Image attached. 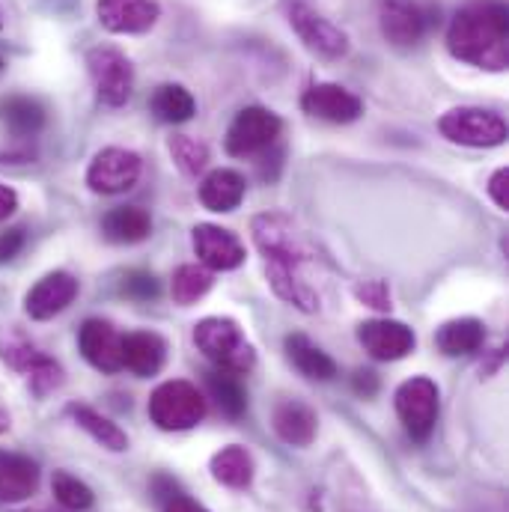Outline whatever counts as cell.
Listing matches in <instances>:
<instances>
[{"mask_svg": "<svg viewBox=\"0 0 509 512\" xmlns=\"http://www.w3.org/2000/svg\"><path fill=\"white\" fill-rule=\"evenodd\" d=\"M251 233H254V245L259 248V254L265 256V277L274 295L301 313H316L319 292L301 274L310 254L301 248L292 230V221L283 215H256Z\"/></svg>", "mask_w": 509, "mask_h": 512, "instance_id": "cell-1", "label": "cell"}, {"mask_svg": "<svg viewBox=\"0 0 509 512\" xmlns=\"http://www.w3.org/2000/svg\"><path fill=\"white\" fill-rule=\"evenodd\" d=\"M447 51L483 72L509 66V9L504 0H468L447 27Z\"/></svg>", "mask_w": 509, "mask_h": 512, "instance_id": "cell-2", "label": "cell"}, {"mask_svg": "<svg viewBox=\"0 0 509 512\" xmlns=\"http://www.w3.org/2000/svg\"><path fill=\"white\" fill-rule=\"evenodd\" d=\"M197 352L221 373L248 376L256 367V349L245 337L242 325L230 316H206L194 325Z\"/></svg>", "mask_w": 509, "mask_h": 512, "instance_id": "cell-3", "label": "cell"}, {"mask_svg": "<svg viewBox=\"0 0 509 512\" xmlns=\"http://www.w3.org/2000/svg\"><path fill=\"white\" fill-rule=\"evenodd\" d=\"M149 420L161 432H188L203 423L206 417V396L197 390V384L173 379L158 384L149 396Z\"/></svg>", "mask_w": 509, "mask_h": 512, "instance_id": "cell-4", "label": "cell"}, {"mask_svg": "<svg viewBox=\"0 0 509 512\" xmlns=\"http://www.w3.org/2000/svg\"><path fill=\"white\" fill-rule=\"evenodd\" d=\"M0 361L24 373L36 396H45L63 384V367L48 358L33 340H27L18 328H0Z\"/></svg>", "mask_w": 509, "mask_h": 512, "instance_id": "cell-5", "label": "cell"}, {"mask_svg": "<svg viewBox=\"0 0 509 512\" xmlns=\"http://www.w3.org/2000/svg\"><path fill=\"white\" fill-rule=\"evenodd\" d=\"M393 408H396V417H399L405 435L417 444H426L429 435L435 432V423L441 414L438 384L426 376H414V379L402 382L393 393Z\"/></svg>", "mask_w": 509, "mask_h": 512, "instance_id": "cell-6", "label": "cell"}, {"mask_svg": "<svg viewBox=\"0 0 509 512\" xmlns=\"http://www.w3.org/2000/svg\"><path fill=\"white\" fill-rule=\"evenodd\" d=\"M286 21L298 33L304 48L322 60H343L352 48L349 33L316 12L307 0H286Z\"/></svg>", "mask_w": 509, "mask_h": 512, "instance_id": "cell-7", "label": "cell"}, {"mask_svg": "<svg viewBox=\"0 0 509 512\" xmlns=\"http://www.w3.org/2000/svg\"><path fill=\"white\" fill-rule=\"evenodd\" d=\"M438 131L468 149H495L507 143V120L489 108H453L438 120Z\"/></svg>", "mask_w": 509, "mask_h": 512, "instance_id": "cell-8", "label": "cell"}, {"mask_svg": "<svg viewBox=\"0 0 509 512\" xmlns=\"http://www.w3.org/2000/svg\"><path fill=\"white\" fill-rule=\"evenodd\" d=\"M87 72L105 108H123L134 93V66L114 45H99L87 54Z\"/></svg>", "mask_w": 509, "mask_h": 512, "instance_id": "cell-9", "label": "cell"}, {"mask_svg": "<svg viewBox=\"0 0 509 512\" xmlns=\"http://www.w3.org/2000/svg\"><path fill=\"white\" fill-rule=\"evenodd\" d=\"M280 134H283V120L262 105H251V108H242L236 120L230 123L224 149L233 158H254V155L268 152L280 140Z\"/></svg>", "mask_w": 509, "mask_h": 512, "instance_id": "cell-10", "label": "cell"}, {"mask_svg": "<svg viewBox=\"0 0 509 512\" xmlns=\"http://www.w3.org/2000/svg\"><path fill=\"white\" fill-rule=\"evenodd\" d=\"M143 173V158L134 149L123 146H105L102 152L93 155L87 167V185L93 194H126L137 185Z\"/></svg>", "mask_w": 509, "mask_h": 512, "instance_id": "cell-11", "label": "cell"}, {"mask_svg": "<svg viewBox=\"0 0 509 512\" xmlns=\"http://www.w3.org/2000/svg\"><path fill=\"white\" fill-rule=\"evenodd\" d=\"M358 343L373 361H402L414 352L417 334L399 319H367L358 325Z\"/></svg>", "mask_w": 509, "mask_h": 512, "instance_id": "cell-12", "label": "cell"}, {"mask_svg": "<svg viewBox=\"0 0 509 512\" xmlns=\"http://www.w3.org/2000/svg\"><path fill=\"white\" fill-rule=\"evenodd\" d=\"M301 111L307 117H316V120H325V123H334V126H349V123L361 120L364 102L352 90L325 81V84H313L301 96Z\"/></svg>", "mask_w": 509, "mask_h": 512, "instance_id": "cell-13", "label": "cell"}, {"mask_svg": "<svg viewBox=\"0 0 509 512\" xmlns=\"http://www.w3.org/2000/svg\"><path fill=\"white\" fill-rule=\"evenodd\" d=\"M78 349L99 373L111 376L123 370V334L108 319H87L78 331Z\"/></svg>", "mask_w": 509, "mask_h": 512, "instance_id": "cell-14", "label": "cell"}, {"mask_svg": "<svg viewBox=\"0 0 509 512\" xmlns=\"http://www.w3.org/2000/svg\"><path fill=\"white\" fill-rule=\"evenodd\" d=\"M191 245L200 265L209 271H236L245 265V245L218 224H197L191 230Z\"/></svg>", "mask_w": 509, "mask_h": 512, "instance_id": "cell-15", "label": "cell"}, {"mask_svg": "<svg viewBox=\"0 0 509 512\" xmlns=\"http://www.w3.org/2000/svg\"><path fill=\"white\" fill-rule=\"evenodd\" d=\"M379 30L393 48H414L426 30L429 15L414 0H382L379 3Z\"/></svg>", "mask_w": 509, "mask_h": 512, "instance_id": "cell-16", "label": "cell"}, {"mask_svg": "<svg viewBox=\"0 0 509 512\" xmlns=\"http://www.w3.org/2000/svg\"><path fill=\"white\" fill-rule=\"evenodd\" d=\"M96 18L108 33L140 36L158 24L161 6L158 0H96Z\"/></svg>", "mask_w": 509, "mask_h": 512, "instance_id": "cell-17", "label": "cell"}, {"mask_svg": "<svg viewBox=\"0 0 509 512\" xmlns=\"http://www.w3.org/2000/svg\"><path fill=\"white\" fill-rule=\"evenodd\" d=\"M78 298V280L69 271H51L30 286L24 295V313L36 322H48L60 316Z\"/></svg>", "mask_w": 509, "mask_h": 512, "instance_id": "cell-18", "label": "cell"}, {"mask_svg": "<svg viewBox=\"0 0 509 512\" xmlns=\"http://www.w3.org/2000/svg\"><path fill=\"white\" fill-rule=\"evenodd\" d=\"M271 429L289 447H310L319 432V417L301 399H280L271 411Z\"/></svg>", "mask_w": 509, "mask_h": 512, "instance_id": "cell-19", "label": "cell"}, {"mask_svg": "<svg viewBox=\"0 0 509 512\" xmlns=\"http://www.w3.org/2000/svg\"><path fill=\"white\" fill-rule=\"evenodd\" d=\"M167 364V343L155 331H131L123 337V370L137 379L158 376Z\"/></svg>", "mask_w": 509, "mask_h": 512, "instance_id": "cell-20", "label": "cell"}, {"mask_svg": "<svg viewBox=\"0 0 509 512\" xmlns=\"http://www.w3.org/2000/svg\"><path fill=\"white\" fill-rule=\"evenodd\" d=\"M245 191H248V182L239 170L233 167H218L212 173L203 176L200 182V203L209 209V212H218V215H227L233 209L242 206L245 200Z\"/></svg>", "mask_w": 509, "mask_h": 512, "instance_id": "cell-21", "label": "cell"}, {"mask_svg": "<svg viewBox=\"0 0 509 512\" xmlns=\"http://www.w3.org/2000/svg\"><path fill=\"white\" fill-rule=\"evenodd\" d=\"M39 486V465L24 453L0 450V504H21Z\"/></svg>", "mask_w": 509, "mask_h": 512, "instance_id": "cell-22", "label": "cell"}, {"mask_svg": "<svg viewBox=\"0 0 509 512\" xmlns=\"http://www.w3.org/2000/svg\"><path fill=\"white\" fill-rule=\"evenodd\" d=\"M289 364L310 382H331L337 379V364L328 352H322L307 334H289L283 340Z\"/></svg>", "mask_w": 509, "mask_h": 512, "instance_id": "cell-23", "label": "cell"}, {"mask_svg": "<svg viewBox=\"0 0 509 512\" xmlns=\"http://www.w3.org/2000/svg\"><path fill=\"white\" fill-rule=\"evenodd\" d=\"M486 343V325L474 316H462V319H450L435 331V346L441 355L447 358H465L480 352Z\"/></svg>", "mask_w": 509, "mask_h": 512, "instance_id": "cell-24", "label": "cell"}, {"mask_svg": "<svg viewBox=\"0 0 509 512\" xmlns=\"http://www.w3.org/2000/svg\"><path fill=\"white\" fill-rule=\"evenodd\" d=\"M209 471H212L215 483H221V486H227V489H233V492H245V489H251V483H254V456H251L245 447L230 444V447H221V450L212 456Z\"/></svg>", "mask_w": 509, "mask_h": 512, "instance_id": "cell-25", "label": "cell"}, {"mask_svg": "<svg viewBox=\"0 0 509 512\" xmlns=\"http://www.w3.org/2000/svg\"><path fill=\"white\" fill-rule=\"evenodd\" d=\"M102 236L114 245H140L152 236V218L140 206H117L102 218Z\"/></svg>", "mask_w": 509, "mask_h": 512, "instance_id": "cell-26", "label": "cell"}, {"mask_svg": "<svg viewBox=\"0 0 509 512\" xmlns=\"http://www.w3.org/2000/svg\"><path fill=\"white\" fill-rule=\"evenodd\" d=\"M66 414L75 420V426H81L99 447H105V450H111V453H123L128 450V435L111 420V417H105L102 411H96V408H90V405H84V402H72L69 408H66Z\"/></svg>", "mask_w": 509, "mask_h": 512, "instance_id": "cell-27", "label": "cell"}, {"mask_svg": "<svg viewBox=\"0 0 509 512\" xmlns=\"http://www.w3.org/2000/svg\"><path fill=\"white\" fill-rule=\"evenodd\" d=\"M149 111L155 114V120H161L167 126H182V123L194 120L197 102H194L191 90H185L182 84H161L149 99Z\"/></svg>", "mask_w": 509, "mask_h": 512, "instance_id": "cell-28", "label": "cell"}, {"mask_svg": "<svg viewBox=\"0 0 509 512\" xmlns=\"http://www.w3.org/2000/svg\"><path fill=\"white\" fill-rule=\"evenodd\" d=\"M206 390H209V399L218 405V411L230 420H239L245 417L248 411V390L239 376H230V373H221V370H212L206 376Z\"/></svg>", "mask_w": 509, "mask_h": 512, "instance_id": "cell-29", "label": "cell"}, {"mask_svg": "<svg viewBox=\"0 0 509 512\" xmlns=\"http://www.w3.org/2000/svg\"><path fill=\"white\" fill-rule=\"evenodd\" d=\"M0 117L15 137H36L45 128V108L30 96H9L0 105Z\"/></svg>", "mask_w": 509, "mask_h": 512, "instance_id": "cell-30", "label": "cell"}, {"mask_svg": "<svg viewBox=\"0 0 509 512\" xmlns=\"http://www.w3.org/2000/svg\"><path fill=\"white\" fill-rule=\"evenodd\" d=\"M212 283H215V277H212V271L209 268H203V265H179L176 271H173V280H170V295H173V301L179 304V307H191V304H197L209 289H212Z\"/></svg>", "mask_w": 509, "mask_h": 512, "instance_id": "cell-31", "label": "cell"}, {"mask_svg": "<svg viewBox=\"0 0 509 512\" xmlns=\"http://www.w3.org/2000/svg\"><path fill=\"white\" fill-rule=\"evenodd\" d=\"M170 158L173 164L185 173V176H200L209 167V146L191 134H173L167 140Z\"/></svg>", "mask_w": 509, "mask_h": 512, "instance_id": "cell-32", "label": "cell"}, {"mask_svg": "<svg viewBox=\"0 0 509 512\" xmlns=\"http://www.w3.org/2000/svg\"><path fill=\"white\" fill-rule=\"evenodd\" d=\"M51 492H54V501L69 512H87L96 504L93 489L84 480H78L75 474H69V471H54Z\"/></svg>", "mask_w": 509, "mask_h": 512, "instance_id": "cell-33", "label": "cell"}, {"mask_svg": "<svg viewBox=\"0 0 509 512\" xmlns=\"http://www.w3.org/2000/svg\"><path fill=\"white\" fill-rule=\"evenodd\" d=\"M120 289H123V295H126V298H131V301H140V304L155 301V298L161 295V283H158V277H155L152 271H140V268H134V271H126V274H123Z\"/></svg>", "mask_w": 509, "mask_h": 512, "instance_id": "cell-34", "label": "cell"}, {"mask_svg": "<svg viewBox=\"0 0 509 512\" xmlns=\"http://www.w3.org/2000/svg\"><path fill=\"white\" fill-rule=\"evenodd\" d=\"M355 298L379 313H387L390 310V286L384 280H361L355 283Z\"/></svg>", "mask_w": 509, "mask_h": 512, "instance_id": "cell-35", "label": "cell"}, {"mask_svg": "<svg viewBox=\"0 0 509 512\" xmlns=\"http://www.w3.org/2000/svg\"><path fill=\"white\" fill-rule=\"evenodd\" d=\"M24 245H27V233L21 227H12V230L0 233V265L12 262L15 256L24 251Z\"/></svg>", "mask_w": 509, "mask_h": 512, "instance_id": "cell-36", "label": "cell"}, {"mask_svg": "<svg viewBox=\"0 0 509 512\" xmlns=\"http://www.w3.org/2000/svg\"><path fill=\"white\" fill-rule=\"evenodd\" d=\"M489 197L495 200L498 209H509V170L507 167H498L489 179Z\"/></svg>", "mask_w": 509, "mask_h": 512, "instance_id": "cell-37", "label": "cell"}, {"mask_svg": "<svg viewBox=\"0 0 509 512\" xmlns=\"http://www.w3.org/2000/svg\"><path fill=\"white\" fill-rule=\"evenodd\" d=\"M379 376L373 373V370H358L355 376H352V390L361 396V399H373L376 393H379Z\"/></svg>", "mask_w": 509, "mask_h": 512, "instance_id": "cell-38", "label": "cell"}, {"mask_svg": "<svg viewBox=\"0 0 509 512\" xmlns=\"http://www.w3.org/2000/svg\"><path fill=\"white\" fill-rule=\"evenodd\" d=\"M161 512H209L203 504H197L194 498H188L185 492H176L173 498H167L161 504Z\"/></svg>", "mask_w": 509, "mask_h": 512, "instance_id": "cell-39", "label": "cell"}, {"mask_svg": "<svg viewBox=\"0 0 509 512\" xmlns=\"http://www.w3.org/2000/svg\"><path fill=\"white\" fill-rule=\"evenodd\" d=\"M15 209H18V194H15L9 185H0V224H3L6 218H12Z\"/></svg>", "mask_w": 509, "mask_h": 512, "instance_id": "cell-40", "label": "cell"}, {"mask_svg": "<svg viewBox=\"0 0 509 512\" xmlns=\"http://www.w3.org/2000/svg\"><path fill=\"white\" fill-rule=\"evenodd\" d=\"M6 429H9V414L0 408V432H6Z\"/></svg>", "mask_w": 509, "mask_h": 512, "instance_id": "cell-41", "label": "cell"}, {"mask_svg": "<svg viewBox=\"0 0 509 512\" xmlns=\"http://www.w3.org/2000/svg\"><path fill=\"white\" fill-rule=\"evenodd\" d=\"M15 512H36V510H15Z\"/></svg>", "mask_w": 509, "mask_h": 512, "instance_id": "cell-42", "label": "cell"}, {"mask_svg": "<svg viewBox=\"0 0 509 512\" xmlns=\"http://www.w3.org/2000/svg\"><path fill=\"white\" fill-rule=\"evenodd\" d=\"M0 69H3V60H0Z\"/></svg>", "mask_w": 509, "mask_h": 512, "instance_id": "cell-43", "label": "cell"}]
</instances>
